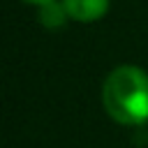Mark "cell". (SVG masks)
I'll list each match as a JSON object with an SVG mask.
<instances>
[{"label": "cell", "mask_w": 148, "mask_h": 148, "mask_svg": "<svg viewBox=\"0 0 148 148\" xmlns=\"http://www.w3.org/2000/svg\"><path fill=\"white\" fill-rule=\"evenodd\" d=\"M23 2H30V5H37V7H39V5H44V2H49V0H23Z\"/></svg>", "instance_id": "obj_4"}, {"label": "cell", "mask_w": 148, "mask_h": 148, "mask_svg": "<svg viewBox=\"0 0 148 148\" xmlns=\"http://www.w3.org/2000/svg\"><path fill=\"white\" fill-rule=\"evenodd\" d=\"M67 18H69V14H67L65 5L58 2V0H49V2L37 7V21L46 30H60L67 23Z\"/></svg>", "instance_id": "obj_3"}, {"label": "cell", "mask_w": 148, "mask_h": 148, "mask_svg": "<svg viewBox=\"0 0 148 148\" xmlns=\"http://www.w3.org/2000/svg\"><path fill=\"white\" fill-rule=\"evenodd\" d=\"M104 111L118 125H141L148 120V74L136 65H118L102 86Z\"/></svg>", "instance_id": "obj_1"}, {"label": "cell", "mask_w": 148, "mask_h": 148, "mask_svg": "<svg viewBox=\"0 0 148 148\" xmlns=\"http://www.w3.org/2000/svg\"><path fill=\"white\" fill-rule=\"evenodd\" d=\"M69 14V18L81 21V23H92L99 21L106 12L111 0H60Z\"/></svg>", "instance_id": "obj_2"}]
</instances>
